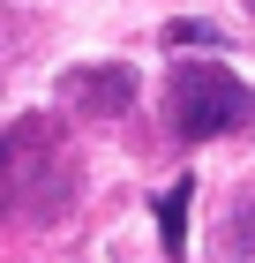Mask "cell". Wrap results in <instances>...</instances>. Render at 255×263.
<instances>
[{
    "mask_svg": "<svg viewBox=\"0 0 255 263\" xmlns=\"http://www.w3.org/2000/svg\"><path fill=\"white\" fill-rule=\"evenodd\" d=\"M188 196H195V181H173V196H158V241H165V256H188Z\"/></svg>",
    "mask_w": 255,
    "mask_h": 263,
    "instance_id": "4",
    "label": "cell"
},
{
    "mask_svg": "<svg viewBox=\"0 0 255 263\" xmlns=\"http://www.w3.org/2000/svg\"><path fill=\"white\" fill-rule=\"evenodd\" d=\"M165 45H218L210 23H165Z\"/></svg>",
    "mask_w": 255,
    "mask_h": 263,
    "instance_id": "6",
    "label": "cell"
},
{
    "mask_svg": "<svg viewBox=\"0 0 255 263\" xmlns=\"http://www.w3.org/2000/svg\"><path fill=\"white\" fill-rule=\"evenodd\" d=\"M225 256H255V196H240V211H225Z\"/></svg>",
    "mask_w": 255,
    "mask_h": 263,
    "instance_id": "5",
    "label": "cell"
},
{
    "mask_svg": "<svg viewBox=\"0 0 255 263\" xmlns=\"http://www.w3.org/2000/svg\"><path fill=\"white\" fill-rule=\"evenodd\" d=\"M165 121H173L180 143H210V136H233V128L255 121V90L218 61H180L165 76Z\"/></svg>",
    "mask_w": 255,
    "mask_h": 263,
    "instance_id": "2",
    "label": "cell"
},
{
    "mask_svg": "<svg viewBox=\"0 0 255 263\" xmlns=\"http://www.w3.org/2000/svg\"><path fill=\"white\" fill-rule=\"evenodd\" d=\"M75 203V151L60 136L53 113H23L15 128H0V218L45 226Z\"/></svg>",
    "mask_w": 255,
    "mask_h": 263,
    "instance_id": "1",
    "label": "cell"
},
{
    "mask_svg": "<svg viewBox=\"0 0 255 263\" xmlns=\"http://www.w3.org/2000/svg\"><path fill=\"white\" fill-rule=\"evenodd\" d=\"M248 8H255V0H248Z\"/></svg>",
    "mask_w": 255,
    "mask_h": 263,
    "instance_id": "7",
    "label": "cell"
},
{
    "mask_svg": "<svg viewBox=\"0 0 255 263\" xmlns=\"http://www.w3.org/2000/svg\"><path fill=\"white\" fill-rule=\"evenodd\" d=\"M68 113H90V121H120L135 105V68L128 61H98V68H68L53 90Z\"/></svg>",
    "mask_w": 255,
    "mask_h": 263,
    "instance_id": "3",
    "label": "cell"
}]
</instances>
